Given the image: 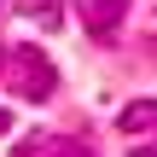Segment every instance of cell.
I'll use <instances>...</instances> for the list:
<instances>
[{"instance_id":"6da1fadb","label":"cell","mask_w":157,"mask_h":157,"mask_svg":"<svg viewBox=\"0 0 157 157\" xmlns=\"http://www.w3.org/2000/svg\"><path fill=\"white\" fill-rule=\"evenodd\" d=\"M6 87H12L23 105H47V99L58 93V64L47 58V47L12 41V58H6Z\"/></svg>"},{"instance_id":"7a4b0ae2","label":"cell","mask_w":157,"mask_h":157,"mask_svg":"<svg viewBox=\"0 0 157 157\" xmlns=\"http://www.w3.org/2000/svg\"><path fill=\"white\" fill-rule=\"evenodd\" d=\"M76 12H82V23H87L93 41H117V29L128 17V0H76Z\"/></svg>"},{"instance_id":"3957f363","label":"cell","mask_w":157,"mask_h":157,"mask_svg":"<svg viewBox=\"0 0 157 157\" xmlns=\"http://www.w3.org/2000/svg\"><path fill=\"white\" fill-rule=\"evenodd\" d=\"M12 157H93L82 140H70V134H23Z\"/></svg>"},{"instance_id":"277c9868","label":"cell","mask_w":157,"mask_h":157,"mask_svg":"<svg viewBox=\"0 0 157 157\" xmlns=\"http://www.w3.org/2000/svg\"><path fill=\"white\" fill-rule=\"evenodd\" d=\"M117 128H122V134H146V128H157V99H134V105H122Z\"/></svg>"},{"instance_id":"5b68a950","label":"cell","mask_w":157,"mask_h":157,"mask_svg":"<svg viewBox=\"0 0 157 157\" xmlns=\"http://www.w3.org/2000/svg\"><path fill=\"white\" fill-rule=\"evenodd\" d=\"M12 12H23V17H35V23H58L64 17V0H12Z\"/></svg>"},{"instance_id":"8992f818","label":"cell","mask_w":157,"mask_h":157,"mask_svg":"<svg viewBox=\"0 0 157 157\" xmlns=\"http://www.w3.org/2000/svg\"><path fill=\"white\" fill-rule=\"evenodd\" d=\"M128 157H157V140H151V146H134Z\"/></svg>"},{"instance_id":"52a82bcc","label":"cell","mask_w":157,"mask_h":157,"mask_svg":"<svg viewBox=\"0 0 157 157\" xmlns=\"http://www.w3.org/2000/svg\"><path fill=\"white\" fill-rule=\"evenodd\" d=\"M6 128H12V111H0V134H6Z\"/></svg>"}]
</instances>
